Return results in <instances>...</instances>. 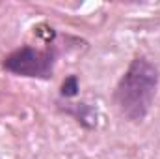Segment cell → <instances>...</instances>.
I'll list each match as a JSON object with an SVG mask.
<instances>
[{"label": "cell", "instance_id": "obj_3", "mask_svg": "<svg viewBox=\"0 0 160 159\" xmlns=\"http://www.w3.org/2000/svg\"><path fill=\"white\" fill-rule=\"evenodd\" d=\"M77 94H78V79L75 75H71V77H67V79L63 80V84H62V96L75 97Z\"/></svg>", "mask_w": 160, "mask_h": 159}, {"label": "cell", "instance_id": "obj_1", "mask_svg": "<svg viewBox=\"0 0 160 159\" xmlns=\"http://www.w3.org/2000/svg\"><path fill=\"white\" fill-rule=\"evenodd\" d=\"M158 88V68L143 56L130 62L116 88V105L125 118L142 122L151 111Z\"/></svg>", "mask_w": 160, "mask_h": 159}, {"label": "cell", "instance_id": "obj_2", "mask_svg": "<svg viewBox=\"0 0 160 159\" xmlns=\"http://www.w3.org/2000/svg\"><path fill=\"white\" fill-rule=\"evenodd\" d=\"M56 52L50 49H34L24 45L11 54H8L2 62V68L13 75L32 77V79H50L54 71Z\"/></svg>", "mask_w": 160, "mask_h": 159}]
</instances>
